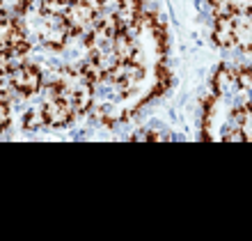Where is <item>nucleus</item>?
<instances>
[{"label": "nucleus", "mask_w": 252, "mask_h": 241, "mask_svg": "<svg viewBox=\"0 0 252 241\" xmlns=\"http://www.w3.org/2000/svg\"><path fill=\"white\" fill-rule=\"evenodd\" d=\"M30 51V41H28L23 28L14 16L0 14V55L2 62H9V58H23Z\"/></svg>", "instance_id": "obj_3"}, {"label": "nucleus", "mask_w": 252, "mask_h": 241, "mask_svg": "<svg viewBox=\"0 0 252 241\" xmlns=\"http://www.w3.org/2000/svg\"><path fill=\"white\" fill-rule=\"evenodd\" d=\"M73 0H44L41 2V9L44 12H53V14H64L66 7L71 5Z\"/></svg>", "instance_id": "obj_14"}, {"label": "nucleus", "mask_w": 252, "mask_h": 241, "mask_svg": "<svg viewBox=\"0 0 252 241\" xmlns=\"http://www.w3.org/2000/svg\"><path fill=\"white\" fill-rule=\"evenodd\" d=\"M117 19L122 28H133L142 16V0H117Z\"/></svg>", "instance_id": "obj_9"}, {"label": "nucleus", "mask_w": 252, "mask_h": 241, "mask_svg": "<svg viewBox=\"0 0 252 241\" xmlns=\"http://www.w3.org/2000/svg\"><path fill=\"white\" fill-rule=\"evenodd\" d=\"M48 90H51V94H58V97L69 101L76 113H90L94 106V97H96V87L87 78L83 67L58 71Z\"/></svg>", "instance_id": "obj_1"}, {"label": "nucleus", "mask_w": 252, "mask_h": 241, "mask_svg": "<svg viewBox=\"0 0 252 241\" xmlns=\"http://www.w3.org/2000/svg\"><path fill=\"white\" fill-rule=\"evenodd\" d=\"M133 142H140V140H170V136L165 134H158V131H152V129H145V131H138V134L131 136Z\"/></svg>", "instance_id": "obj_13"}, {"label": "nucleus", "mask_w": 252, "mask_h": 241, "mask_svg": "<svg viewBox=\"0 0 252 241\" xmlns=\"http://www.w3.org/2000/svg\"><path fill=\"white\" fill-rule=\"evenodd\" d=\"M44 115H46V124L53 129H62L66 124H71V120L76 117V110L66 99L58 97V94H51L44 103Z\"/></svg>", "instance_id": "obj_6"}, {"label": "nucleus", "mask_w": 252, "mask_h": 241, "mask_svg": "<svg viewBox=\"0 0 252 241\" xmlns=\"http://www.w3.org/2000/svg\"><path fill=\"white\" fill-rule=\"evenodd\" d=\"M37 34L39 39L53 51H62L66 46V41L71 37V28L66 23L64 14H53V12H39V21H37Z\"/></svg>", "instance_id": "obj_4"}, {"label": "nucleus", "mask_w": 252, "mask_h": 241, "mask_svg": "<svg viewBox=\"0 0 252 241\" xmlns=\"http://www.w3.org/2000/svg\"><path fill=\"white\" fill-rule=\"evenodd\" d=\"M234 44L252 53V14H234Z\"/></svg>", "instance_id": "obj_7"}, {"label": "nucleus", "mask_w": 252, "mask_h": 241, "mask_svg": "<svg viewBox=\"0 0 252 241\" xmlns=\"http://www.w3.org/2000/svg\"><path fill=\"white\" fill-rule=\"evenodd\" d=\"M5 76L9 78V85L23 97H32L41 90V71L34 65H28V62L14 65L9 71H5Z\"/></svg>", "instance_id": "obj_5"}, {"label": "nucleus", "mask_w": 252, "mask_h": 241, "mask_svg": "<svg viewBox=\"0 0 252 241\" xmlns=\"http://www.w3.org/2000/svg\"><path fill=\"white\" fill-rule=\"evenodd\" d=\"M41 127H48L44 108H32V110H28L26 117H23V129H26V131H37V129H41Z\"/></svg>", "instance_id": "obj_11"}, {"label": "nucleus", "mask_w": 252, "mask_h": 241, "mask_svg": "<svg viewBox=\"0 0 252 241\" xmlns=\"http://www.w3.org/2000/svg\"><path fill=\"white\" fill-rule=\"evenodd\" d=\"M9 120H12V106H9V92L2 90L0 94V131L9 129Z\"/></svg>", "instance_id": "obj_12"}, {"label": "nucleus", "mask_w": 252, "mask_h": 241, "mask_svg": "<svg viewBox=\"0 0 252 241\" xmlns=\"http://www.w3.org/2000/svg\"><path fill=\"white\" fill-rule=\"evenodd\" d=\"M216 16H234V14H252V0H209Z\"/></svg>", "instance_id": "obj_8"}, {"label": "nucleus", "mask_w": 252, "mask_h": 241, "mask_svg": "<svg viewBox=\"0 0 252 241\" xmlns=\"http://www.w3.org/2000/svg\"><path fill=\"white\" fill-rule=\"evenodd\" d=\"M108 7V0H73L71 5L66 7L64 19L71 28V34L83 37L90 34L92 28L99 23L103 16V9Z\"/></svg>", "instance_id": "obj_2"}, {"label": "nucleus", "mask_w": 252, "mask_h": 241, "mask_svg": "<svg viewBox=\"0 0 252 241\" xmlns=\"http://www.w3.org/2000/svg\"><path fill=\"white\" fill-rule=\"evenodd\" d=\"M211 37L222 48L234 46V16H216Z\"/></svg>", "instance_id": "obj_10"}]
</instances>
